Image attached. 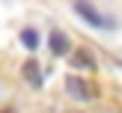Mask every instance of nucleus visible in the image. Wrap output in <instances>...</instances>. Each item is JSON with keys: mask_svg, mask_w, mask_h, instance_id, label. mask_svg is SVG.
<instances>
[{"mask_svg": "<svg viewBox=\"0 0 122 113\" xmlns=\"http://www.w3.org/2000/svg\"><path fill=\"white\" fill-rule=\"evenodd\" d=\"M75 12H77L86 24H92V27H98V30H110V27H116V21H113V18L101 15V12L95 9L92 3H86V0H75Z\"/></svg>", "mask_w": 122, "mask_h": 113, "instance_id": "f257e3e1", "label": "nucleus"}, {"mask_svg": "<svg viewBox=\"0 0 122 113\" xmlns=\"http://www.w3.org/2000/svg\"><path fill=\"white\" fill-rule=\"evenodd\" d=\"M66 89H69V95H75V98H81V101H92L95 95H98V86H95L92 80L77 77V74L66 77Z\"/></svg>", "mask_w": 122, "mask_h": 113, "instance_id": "f03ea898", "label": "nucleus"}, {"mask_svg": "<svg viewBox=\"0 0 122 113\" xmlns=\"http://www.w3.org/2000/svg\"><path fill=\"white\" fill-rule=\"evenodd\" d=\"M21 74H24V80H27L33 89H39L42 83H45V80H42V69H39V63H36V59H27V63L21 65Z\"/></svg>", "mask_w": 122, "mask_h": 113, "instance_id": "7ed1b4c3", "label": "nucleus"}, {"mask_svg": "<svg viewBox=\"0 0 122 113\" xmlns=\"http://www.w3.org/2000/svg\"><path fill=\"white\" fill-rule=\"evenodd\" d=\"M48 45H51V54H54V57H66V54H69V36H66V33H60V30H57V33H51V39H48Z\"/></svg>", "mask_w": 122, "mask_h": 113, "instance_id": "20e7f679", "label": "nucleus"}, {"mask_svg": "<svg viewBox=\"0 0 122 113\" xmlns=\"http://www.w3.org/2000/svg\"><path fill=\"white\" fill-rule=\"evenodd\" d=\"M71 65H75V69L92 71V69H95V59H92V54H89L86 48H81V51H75V57H71Z\"/></svg>", "mask_w": 122, "mask_h": 113, "instance_id": "39448f33", "label": "nucleus"}, {"mask_svg": "<svg viewBox=\"0 0 122 113\" xmlns=\"http://www.w3.org/2000/svg\"><path fill=\"white\" fill-rule=\"evenodd\" d=\"M21 45L27 48V51H36V48H39V33H36L33 27L21 30Z\"/></svg>", "mask_w": 122, "mask_h": 113, "instance_id": "423d86ee", "label": "nucleus"}, {"mask_svg": "<svg viewBox=\"0 0 122 113\" xmlns=\"http://www.w3.org/2000/svg\"><path fill=\"white\" fill-rule=\"evenodd\" d=\"M0 113H12V110H0Z\"/></svg>", "mask_w": 122, "mask_h": 113, "instance_id": "0eeeda50", "label": "nucleus"}]
</instances>
